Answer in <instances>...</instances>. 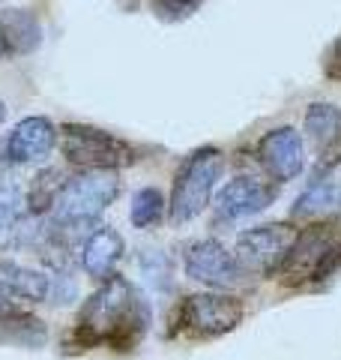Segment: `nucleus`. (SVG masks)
<instances>
[{
	"label": "nucleus",
	"mask_w": 341,
	"mask_h": 360,
	"mask_svg": "<svg viewBox=\"0 0 341 360\" xmlns=\"http://www.w3.org/2000/svg\"><path fill=\"white\" fill-rule=\"evenodd\" d=\"M150 328V307L126 276H108L78 309L69 342L78 352H132Z\"/></svg>",
	"instance_id": "nucleus-1"
},
{
	"label": "nucleus",
	"mask_w": 341,
	"mask_h": 360,
	"mask_svg": "<svg viewBox=\"0 0 341 360\" xmlns=\"http://www.w3.org/2000/svg\"><path fill=\"white\" fill-rule=\"evenodd\" d=\"M341 270V222H312L300 229L288 262L279 270V283L284 288H317Z\"/></svg>",
	"instance_id": "nucleus-2"
},
{
	"label": "nucleus",
	"mask_w": 341,
	"mask_h": 360,
	"mask_svg": "<svg viewBox=\"0 0 341 360\" xmlns=\"http://www.w3.org/2000/svg\"><path fill=\"white\" fill-rule=\"evenodd\" d=\"M225 153L219 148H198L189 153L174 174V189L168 201V217L174 225L198 219L210 207V198L225 174Z\"/></svg>",
	"instance_id": "nucleus-3"
},
{
	"label": "nucleus",
	"mask_w": 341,
	"mask_h": 360,
	"mask_svg": "<svg viewBox=\"0 0 341 360\" xmlns=\"http://www.w3.org/2000/svg\"><path fill=\"white\" fill-rule=\"evenodd\" d=\"M246 319V303L231 291H198L177 303L170 336L183 340H219L236 330Z\"/></svg>",
	"instance_id": "nucleus-4"
},
{
	"label": "nucleus",
	"mask_w": 341,
	"mask_h": 360,
	"mask_svg": "<svg viewBox=\"0 0 341 360\" xmlns=\"http://www.w3.org/2000/svg\"><path fill=\"white\" fill-rule=\"evenodd\" d=\"M120 195V177L114 172H84L72 180H63L51 201L54 229L69 231L81 229L102 217Z\"/></svg>",
	"instance_id": "nucleus-5"
},
{
	"label": "nucleus",
	"mask_w": 341,
	"mask_h": 360,
	"mask_svg": "<svg viewBox=\"0 0 341 360\" xmlns=\"http://www.w3.org/2000/svg\"><path fill=\"white\" fill-rule=\"evenodd\" d=\"M57 135L66 162L81 172H120L138 162V150L132 141L90 123H63Z\"/></svg>",
	"instance_id": "nucleus-6"
},
{
	"label": "nucleus",
	"mask_w": 341,
	"mask_h": 360,
	"mask_svg": "<svg viewBox=\"0 0 341 360\" xmlns=\"http://www.w3.org/2000/svg\"><path fill=\"white\" fill-rule=\"evenodd\" d=\"M297 238H300V229L293 222L258 225V229H248L236 238L234 258L246 276L269 279V276L279 274L284 262H288Z\"/></svg>",
	"instance_id": "nucleus-7"
},
{
	"label": "nucleus",
	"mask_w": 341,
	"mask_h": 360,
	"mask_svg": "<svg viewBox=\"0 0 341 360\" xmlns=\"http://www.w3.org/2000/svg\"><path fill=\"white\" fill-rule=\"evenodd\" d=\"M183 270H186L189 279H195V283L215 288V291L236 288L246 276L240 270V264H236L234 252H227V246H222L213 238H203V240H195V243L186 246Z\"/></svg>",
	"instance_id": "nucleus-8"
},
{
	"label": "nucleus",
	"mask_w": 341,
	"mask_h": 360,
	"mask_svg": "<svg viewBox=\"0 0 341 360\" xmlns=\"http://www.w3.org/2000/svg\"><path fill=\"white\" fill-rule=\"evenodd\" d=\"M279 198V184L276 180L240 174L234 180H227L222 186V193L215 195V222H240L248 219L255 213L267 210L272 201Z\"/></svg>",
	"instance_id": "nucleus-9"
},
{
	"label": "nucleus",
	"mask_w": 341,
	"mask_h": 360,
	"mask_svg": "<svg viewBox=\"0 0 341 360\" xmlns=\"http://www.w3.org/2000/svg\"><path fill=\"white\" fill-rule=\"evenodd\" d=\"M255 160L267 172V177L276 180V184L297 180L305 168V144H302L300 129H293V127L269 129L255 144Z\"/></svg>",
	"instance_id": "nucleus-10"
},
{
	"label": "nucleus",
	"mask_w": 341,
	"mask_h": 360,
	"mask_svg": "<svg viewBox=\"0 0 341 360\" xmlns=\"http://www.w3.org/2000/svg\"><path fill=\"white\" fill-rule=\"evenodd\" d=\"M290 217L302 222H326L341 217V162L317 168L314 180L293 201Z\"/></svg>",
	"instance_id": "nucleus-11"
},
{
	"label": "nucleus",
	"mask_w": 341,
	"mask_h": 360,
	"mask_svg": "<svg viewBox=\"0 0 341 360\" xmlns=\"http://www.w3.org/2000/svg\"><path fill=\"white\" fill-rule=\"evenodd\" d=\"M54 144H57V127L48 117L33 115V117L18 120L13 132L6 135L4 160L9 165H36L48 160Z\"/></svg>",
	"instance_id": "nucleus-12"
},
{
	"label": "nucleus",
	"mask_w": 341,
	"mask_h": 360,
	"mask_svg": "<svg viewBox=\"0 0 341 360\" xmlns=\"http://www.w3.org/2000/svg\"><path fill=\"white\" fill-rule=\"evenodd\" d=\"M123 252H126V243H123L120 231L111 229V225H99L81 243V270L90 279L102 283V279L117 274Z\"/></svg>",
	"instance_id": "nucleus-13"
},
{
	"label": "nucleus",
	"mask_w": 341,
	"mask_h": 360,
	"mask_svg": "<svg viewBox=\"0 0 341 360\" xmlns=\"http://www.w3.org/2000/svg\"><path fill=\"white\" fill-rule=\"evenodd\" d=\"M305 135L321 150V168L341 162V108L333 103H312L305 111Z\"/></svg>",
	"instance_id": "nucleus-14"
},
{
	"label": "nucleus",
	"mask_w": 341,
	"mask_h": 360,
	"mask_svg": "<svg viewBox=\"0 0 341 360\" xmlns=\"http://www.w3.org/2000/svg\"><path fill=\"white\" fill-rule=\"evenodd\" d=\"M0 297H13V300H25V303L48 300L51 279L33 267L0 258Z\"/></svg>",
	"instance_id": "nucleus-15"
},
{
	"label": "nucleus",
	"mask_w": 341,
	"mask_h": 360,
	"mask_svg": "<svg viewBox=\"0 0 341 360\" xmlns=\"http://www.w3.org/2000/svg\"><path fill=\"white\" fill-rule=\"evenodd\" d=\"M0 330L13 342H45V324L25 309V300L0 297Z\"/></svg>",
	"instance_id": "nucleus-16"
},
{
	"label": "nucleus",
	"mask_w": 341,
	"mask_h": 360,
	"mask_svg": "<svg viewBox=\"0 0 341 360\" xmlns=\"http://www.w3.org/2000/svg\"><path fill=\"white\" fill-rule=\"evenodd\" d=\"M0 27H4L13 51H30L39 45V21L27 9H6L0 15Z\"/></svg>",
	"instance_id": "nucleus-17"
},
{
	"label": "nucleus",
	"mask_w": 341,
	"mask_h": 360,
	"mask_svg": "<svg viewBox=\"0 0 341 360\" xmlns=\"http://www.w3.org/2000/svg\"><path fill=\"white\" fill-rule=\"evenodd\" d=\"M165 198L156 186H144L132 195V207H129V222L135 229H153V225L162 222L165 217Z\"/></svg>",
	"instance_id": "nucleus-18"
},
{
	"label": "nucleus",
	"mask_w": 341,
	"mask_h": 360,
	"mask_svg": "<svg viewBox=\"0 0 341 360\" xmlns=\"http://www.w3.org/2000/svg\"><path fill=\"white\" fill-rule=\"evenodd\" d=\"M27 210V195L15 180H0V229H13Z\"/></svg>",
	"instance_id": "nucleus-19"
},
{
	"label": "nucleus",
	"mask_w": 341,
	"mask_h": 360,
	"mask_svg": "<svg viewBox=\"0 0 341 360\" xmlns=\"http://www.w3.org/2000/svg\"><path fill=\"white\" fill-rule=\"evenodd\" d=\"M203 6V0H150V9L159 21H168V25H177V21H186Z\"/></svg>",
	"instance_id": "nucleus-20"
},
{
	"label": "nucleus",
	"mask_w": 341,
	"mask_h": 360,
	"mask_svg": "<svg viewBox=\"0 0 341 360\" xmlns=\"http://www.w3.org/2000/svg\"><path fill=\"white\" fill-rule=\"evenodd\" d=\"M323 75L333 78V82H341V37L323 54Z\"/></svg>",
	"instance_id": "nucleus-21"
},
{
	"label": "nucleus",
	"mask_w": 341,
	"mask_h": 360,
	"mask_svg": "<svg viewBox=\"0 0 341 360\" xmlns=\"http://www.w3.org/2000/svg\"><path fill=\"white\" fill-rule=\"evenodd\" d=\"M9 51H13V49H9V39H6V33H4V27H0V60H4L6 58V54Z\"/></svg>",
	"instance_id": "nucleus-22"
},
{
	"label": "nucleus",
	"mask_w": 341,
	"mask_h": 360,
	"mask_svg": "<svg viewBox=\"0 0 341 360\" xmlns=\"http://www.w3.org/2000/svg\"><path fill=\"white\" fill-rule=\"evenodd\" d=\"M4 120H6V103L0 99V123H4Z\"/></svg>",
	"instance_id": "nucleus-23"
}]
</instances>
